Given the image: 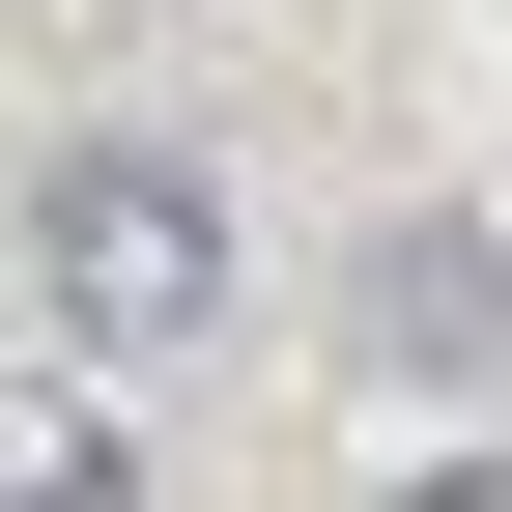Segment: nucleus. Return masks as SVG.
Listing matches in <instances>:
<instances>
[{
	"instance_id": "1",
	"label": "nucleus",
	"mask_w": 512,
	"mask_h": 512,
	"mask_svg": "<svg viewBox=\"0 0 512 512\" xmlns=\"http://www.w3.org/2000/svg\"><path fill=\"white\" fill-rule=\"evenodd\" d=\"M29 285H57V342H86V370H171V342L228 313V171H200V143H57Z\"/></svg>"
}]
</instances>
